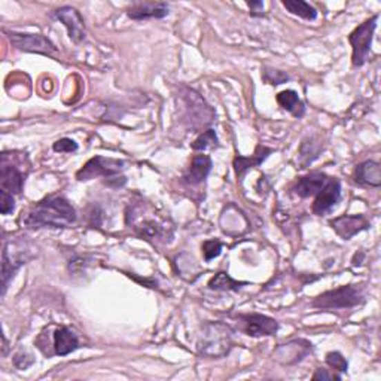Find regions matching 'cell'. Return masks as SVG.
Masks as SVG:
<instances>
[{
	"mask_svg": "<svg viewBox=\"0 0 381 381\" xmlns=\"http://www.w3.org/2000/svg\"><path fill=\"white\" fill-rule=\"evenodd\" d=\"M247 6L251 8V15L252 17H262L264 2H247Z\"/></svg>",
	"mask_w": 381,
	"mask_h": 381,
	"instance_id": "836d02e7",
	"label": "cell"
},
{
	"mask_svg": "<svg viewBox=\"0 0 381 381\" xmlns=\"http://www.w3.org/2000/svg\"><path fill=\"white\" fill-rule=\"evenodd\" d=\"M76 221L73 206L63 197H48L36 203L24 217L23 224L28 228H66Z\"/></svg>",
	"mask_w": 381,
	"mask_h": 381,
	"instance_id": "6da1fadb",
	"label": "cell"
},
{
	"mask_svg": "<svg viewBox=\"0 0 381 381\" xmlns=\"http://www.w3.org/2000/svg\"><path fill=\"white\" fill-rule=\"evenodd\" d=\"M311 350V342L306 340H293L288 344L280 346L277 350L274 351L273 356L275 360H279L283 365H292L301 362L306 358Z\"/></svg>",
	"mask_w": 381,
	"mask_h": 381,
	"instance_id": "7c38bea8",
	"label": "cell"
},
{
	"mask_svg": "<svg viewBox=\"0 0 381 381\" xmlns=\"http://www.w3.org/2000/svg\"><path fill=\"white\" fill-rule=\"evenodd\" d=\"M380 15L375 14L367 20L364 24L356 27L349 36V42L353 48V55H351V63L355 68H360L368 60V55L371 51V43H373V36L377 28V21Z\"/></svg>",
	"mask_w": 381,
	"mask_h": 381,
	"instance_id": "5b68a950",
	"label": "cell"
},
{
	"mask_svg": "<svg viewBox=\"0 0 381 381\" xmlns=\"http://www.w3.org/2000/svg\"><path fill=\"white\" fill-rule=\"evenodd\" d=\"M319 150H320V145L319 141H314V139L311 137L309 141H302L301 145V152H300V161L302 166H309L311 164V158L316 159L319 157Z\"/></svg>",
	"mask_w": 381,
	"mask_h": 381,
	"instance_id": "d4e9b609",
	"label": "cell"
},
{
	"mask_svg": "<svg viewBox=\"0 0 381 381\" xmlns=\"http://www.w3.org/2000/svg\"><path fill=\"white\" fill-rule=\"evenodd\" d=\"M328 180L329 177L323 173H310L298 180L297 185L293 186V193L302 198L318 195L325 188Z\"/></svg>",
	"mask_w": 381,
	"mask_h": 381,
	"instance_id": "2e32d148",
	"label": "cell"
},
{
	"mask_svg": "<svg viewBox=\"0 0 381 381\" xmlns=\"http://www.w3.org/2000/svg\"><path fill=\"white\" fill-rule=\"evenodd\" d=\"M127 224L131 225L139 237L154 243L167 242V238L173 233V226L168 219L143 202L128 207Z\"/></svg>",
	"mask_w": 381,
	"mask_h": 381,
	"instance_id": "7a4b0ae2",
	"label": "cell"
},
{
	"mask_svg": "<svg viewBox=\"0 0 381 381\" xmlns=\"http://www.w3.org/2000/svg\"><path fill=\"white\" fill-rule=\"evenodd\" d=\"M243 322V331L251 337H270L279 331V323L265 314H244L240 316Z\"/></svg>",
	"mask_w": 381,
	"mask_h": 381,
	"instance_id": "9c48e42d",
	"label": "cell"
},
{
	"mask_svg": "<svg viewBox=\"0 0 381 381\" xmlns=\"http://www.w3.org/2000/svg\"><path fill=\"white\" fill-rule=\"evenodd\" d=\"M168 14V5L164 2H137L128 8L127 15L131 20H149L164 18Z\"/></svg>",
	"mask_w": 381,
	"mask_h": 381,
	"instance_id": "9a60e30c",
	"label": "cell"
},
{
	"mask_svg": "<svg viewBox=\"0 0 381 381\" xmlns=\"http://www.w3.org/2000/svg\"><path fill=\"white\" fill-rule=\"evenodd\" d=\"M0 186L9 194H20L24 186V175L8 158L2 155V168H0Z\"/></svg>",
	"mask_w": 381,
	"mask_h": 381,
	"instance_id": "5bb4252c",
	"label": "cell"
},
{
	"mask_svg": "<svg viewBox=\"0 0 381 381\" xmlns=\"http://www.w3.org/2000/svg\"><path fill=\"white\" fill-rule=\"evenodd\" d=\"M8 37L14 48L24 52H37L43 55H51L57 52V46L43 35H26L9 32Z\"/></svg>",
	"mask_w": 381,
	"mask_h": 381,
	"instance_id": "ba28073f",
	"label": "cell"
},
{
	"mask_svg": "<svg viewBox=\"0 0 381 381\" xmlns=\"http://www.w3.org/2000/svg\"><path fill=\"white\" fill-rule=\"evenodd\" d=\"M341 197V185L337 179H329L328 184L325 185L320 193L318 194L316 199L313 203V212L314 215H325L331 208L340 202Z\"/></svg>",
	"mask_w": 381,
	"mask_h": 381,
	"instance_id": "4fadbf2b",
	"label": "cell"
},
{
	"mask_svg": "<svg viewBox=\"0 0 381 381\" xmlns=\"http://www.w3.org/2000/svg\"><path fill=\"white\" fill-rule=\"evenodd\" d=\"M26 264V260L23 256H9V252L6 247H3V261H2V295H5L9 280L14 277V274L20 266Z\"/></svg>",
	"mask_w": 381,
	"mask_h": 381,
	"instance_id": "7402d4cb",
	"label": "cell"
},
{
	"mask_svg": "<svg viewBox=\"0 0 381 381\" xmlns=\"http://www.w3.org/2000/svg\"><path fill=\"white\" fill-rule=\"evenodd\" d=\"M35 364V358L30 353H26V351H21V353L15 355L14 358V365L18 369H27L30 368Z\"/></svg>",
	"mask_w": 381,
	"mask_h": 381,
	"instance_id": "1f68e13d",
	"label": "cell"
},
{
	"mask_svg": "<svg viewBox=\"0 0 381 381\" xmlns=\"http://www.w3.org/2000/svg\"><path fill=\"white\" fill-rule=\"evenodd\" d=\"M331 226L342 240H350L358 233L368 230L369 221L364 215H344L331 221Z\"/></svg>",
	"mask_w": 381,
	"mask_h": 381,
	"instance_id": "8fae6325",
	"label": "cell"
},
{
	"mask_svg": "<svg viewBox=\"0 0 381 381\" xmlns=\"http://www.w3.org/2000/svg\"><path fill=\"white\" fill-rule=\"evenodd\" d=\"M313 380L314 381H318V380H322V381H333V380H337V381H340L341 375L335 374V373H333V371H329V369H318L316 373H314V375H313Z\"/></svg>",
	"mask_w": 381,
	"mask_h": 381,
	"instance_id": "d6a6232c",
	"label": "cell"
},
{
	"mask_svg": "<svg viewBox=\"0 0 381 381\" xmlns=\"http://www.w3.org/2000/svg\"><path fill=\"white\" fill-rule=\"evenodd\" d=\"M233 349V329L222 322H208L197 341L198 353L204 358H224Z\"/></svg>",
	"mask_w": 381,
	"mask_h": 381,
	"instance_id": "3957f363",
	"label": "cell"
},
{
	"mask_svg": "<svg viewBox=\"0 0 381 381\" xmlns=\"http://www.w3.org/2000/svg\"><path fill=\"white\" fill-rule=\"evenodd\" d=\"M212 171V159L207 155H195L193 158L188 171L185 173V182L188 185H199L203 184L208 173Z\"/></svg>",
	"mask_w": 381,
	"mask_h": 381,
	"instance_id": "ac0fdd59",
	"label": "cell"
},
{
	"mask_svg": "<svg viewBox=\"0 0 381 381\" xmlns=\"http://www.w3.org/2000/svg\"><path fill=\"white\" fill-rule=\"evenodd\" d=\"M216 146H217V136L215 130L203 131V135L193 143L194 150H206L208 148H216Z\"/></svg>",
	"mask_w": 381,
	"mask_h": 381,
	"instance_id": "484cf974",
	"label": "cell"
},
{
	"mask_svg": "<svg viewBox=\"0 0 381 381\" xmlns=\"http://www.w3.org/2000/svg\"><path fill=\"white\" fill-rule=\"evenodd\" d=\"M203 253H204V260L208 262L215 258H217L219 255L222 253V243L219 240H208L203 244Z\"/></svg>",
	"mask_w": 381,
	"mask_h": 381,
	"instance_id": "83f0119b",
	"label": "cell"
},
{
	"mask_svg": "<svg viewBox=\"0 0 381 381\" xmlns=\"http://www.w3.org/2000/svg\"><path fill=\"white\" fill-rule=\"evenodd\" d=\"M326 364L333 371H338V373H347V368H349L347 360L341 353H338V351H329L326 355Z\"/></svg>",
	"mask_w": 381,
	"mask_h": 381,
	"instance_id": "4316f807",
	"label": "cell"
},
{
	"mask_svg": "<svg viewBox=\"0 0 381 381\" xmlns=\"http://www.w3.org/2000/svg\"><path fill=\"white\" fill-rule=\"evenodd\" d=\"M262 78L265 82H268L270 85H280L289 81V76L280 72V70H274V69H264Z\"/></svg>",
	"mask_w": 381,
	"mask_h": 381,
	"instance_id": "f1b7e54d",
	"label": "cell"
},
{
	"mask_svg": "<svg viewBox=\"0 0 381 381\" xmlns=\"http://www.w3.org/2000/svg\"><path fill=\"white\" fill-rule=\"evenodd\" d=\"M184 101H185V119L190 126V128H204L207 126H211L215 118V113L211 109L208 104L199 97V95L193 91V90H186V94L184 95Z\"/></svg>",
	"mask_w": 381,
	"mask_h": 381,
	"instance_id": "8992f818",
	"label": "cell"
},
{
	"mask_svg": "<svg viewBox=\"0 0 381 381\" xmlns=\"http://www.w3.org/2000/svg\"><path fill=\"white\" fill-rule=\"evenodd\" d=\"M54 17L59 20L64 27L68 28L70 41L75 43H81L85 39V24L82 15L72 6L59 8L54 12Z\"/></svg>",
	"mask_w": 381,
	"mask_h": 381,
	"instance_id": "30bf717a",
	"label": "cell"
},
{
	"mask_svg": "<svg viewBox=\"0 0 381 381\" xmlns=\"http://www.w3.org/2000/svg\"><path fill=\"white\" fill-rule=\"evenodd\" d=\"M52 149H54L55 152H60V154H69V152L78 150V143H76V141L72 140V139L64 137V139L57 140V141L54 143V145H52Z\"/></svg>",
	"mask_w": 381,
	"mask_h": 381,
	"instance_id": "f546056e",
	"label": "cell"
},
{
	"mask_svg": "<svg viewBox=\"0 0 381 381\" xmlns=\"http://www.w3.org/2000/svg\"><path fill=\"white\" fill-rule=\"evenodd\" d=\"M360 302H364V289L358 284H347L323 292L311 301V306L319 310H338L356 307Z\"/></svg>",
	"mask_w": 381,
	"mask_h": 381,
	"instance_id": "277c9868",
	"label": "cell"
},
{
	"mask_svg": "<svg viewBox=\"0 0 381 381\" xmlns=\"http://www.w3.org/2000/svg\"><path fill=\"white\" fill-rule=\"evenodd\" d=\"M270 154H273V149L270 148H265L262 145H260L258 148H256V152L251 157V158H246V157H237L234 159V168H235V173L238 177H242L244 175L246 170H249L252 167H256L262 164L264 161L266 159V157H268Z\"/></svg>",
	"mask_w": 381,
	"mask_h": 381,
	"instance_id": "ffe728a7",
	"label": "cell"
},
{
	"mask_svg": "<svg viewBox=\"0 0 381 381\" xmlns=\"http://www.w3.org/2000/svg\"><path fill=\"white\" fill-rule=\"evenodd\" d=\"M124 168H126L124 161L94 157L76 173V179L84 182V180H91L94 177H115Z\"/></svg>",
	"mask_w": 381,
	"mask_h": 381,
	"instance_id": "52a82bcc",
	"label": "cell"
},
{
	"mask_svg": "<svg viewBox=\"0 0 381 381\" xmlns=\"http://www.w3.org/2000/svg\"><path fill=\"white\" fill-rule=\"evenodd\" d=\"M246 283L244 282H235L230 277V274L226 273H217L215 277L208 282V289L212 291H238L242 289Z\"/></svg>",
	"mask_w": 381,
	"mask_h": 381,
	"instance_id": "cb8c5ba5",
	"label": "cell"
},
{
	"mask_svg": "<svg viewBox=\"0 0 381 381\" xmlns=\"http://www.w3.org/2000/svg\"><path fill=\"white\" fill-rule=\"evenodd\" d=\"M356 182L365 186L378 188L381 185V170L375 161H365L356 167Z\"/></svg>",
	"mask_w": 381,
	"mask_h": 381,
	"instance_id": "d6986e66",
	"label": "cell"
},
{
	"mask_svg": "<svg viewBox=\"0 0 381 381\" xmlns=\"http://www.w3.org/2000/svg\"><path fill=\"white\" fill-rule=\"evenodd\" d=\"M54 355L59 356H66L70 355L72 351L79 347V340L76 333L68 328V326H61L54 332Z\"/></svg>",
	"mask_w": 381,
	"mask_h": 381,
	"instance_id": "e0dca14e",
	"label": "cell"
},
{
	"mask_svg": "<svg viewBox=\"0 0 381 381\" xmlns=\"http://www.w3.org/2000/svg\"><path fill=\"white\" fill-rule=\"evenodd\" d=\"M277 103L280 108L288 110L295 118H301L306 113V106L298 97V92L293 90H284L277 94Z\"/></svg>",
	"mask_w": 381,
	"mask_h": 381,
	"instance_id": "44dd1931",
	"label": "cell"
},
{
	"mask_svg": "<svg viewBox=\"0 0 381 381\" xmlns=\"http://www.w3.org/2000/svg\"><path fill=\"white\" fill-rule=\"evenodd\" d=\"M282 5L288 9L291 14L298 15L307 21L316 20V17H318L316 9H314L310 3L304 2V0H283Z\"/></svg>",
	"mask_w": 381,
	"mask_h": 381,
	"instance_id": "603a6c76",
	"label": "cell"
},
{
	"mask_svg": "<svg viewBox=\"0 0 381 381\" xmlns=\"http://www.w3.org/2000/svg\"><path fill=\"white\" fill-rule=\"evenodd\" d=\"M14 208H15V202L12 194L6 193L3 189L0 190V212H2V215L12 213Z\"/></svg>",
	"mask_w": 381,
	"mask_h": 381,
	"instance_id": "4dcf8cb0",
	"label": "cell"
}]
</instances>
